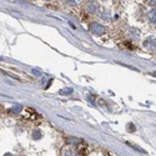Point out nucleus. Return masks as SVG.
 I'll return each mask as SVG.
<instances>
[{"label": "nucleus", "mask_w": 156, "mask_h": 156, "mask_svg": "<svg viewBox=\"0 0 156 156\" xmlns=\"http://www.w3.org/2000/svg\"><path fill=\"white\" fill-rule=\"evenodd\" d=\"M21 109H23V106H21V105H19V104H18V105H15V106H12V111H14L15 114L20 112V111H21Z\"/></svg>", "instance_id": "3"}, {"label": "nucleus", "mask_w": 156, "mask_h": 156, "mask_svg": "<svg viewBox=\"0 0 156 156\" xmlns=\"http://www.w3.org/2000/svg\"><path fill=\"white\" fill-rule=\"evenodd\" d=\"M146 3L149 5H155V0H146Z\"/></svg>", "instance_id": "6"}, {"label": "nucleus", "mask_w": 156, "mask_h": 156, "mask_svg": "<svg viewBox=\"0 0 156 156\" xmlns=\"http://www.w3.org/2000/svg\"><path fill=\"white\" fill-rule=\"evenodd\" d=\"M62 95H68L69 93H73V90L71 89H65V90H61V91H60Z\"/></svg>", "instance_id": "4"}, {"label": "nucleus", "mask_w": 156, "mask_h": 156, "mask_svg": "<svg viewBox=\"0 0 156 156\" xmlns=\"http://www.w3.org/2000/svg\"><path fill=\"white\" fill-rule=\"evenodd\" d=\"M150 19H151V21L155 23V11H151L150 12Z\"/></svg>", "instance_id": "5"}, {"label": "nucleus", "mask_w": 156, "mask_h": 156, "mask_svg": "<svg viewBox=\"0 0 156 156\" xmlns=\"http://www.w3.org/2000/svg\"><path fill=\"white\" fill-rule=\"evenodd\" d=\"M90 30H91V33H93V34H95V35H102L104 33H105V29H104L102 25L96 24V23L91 25V28H90Z\"/></svg>", "instance_id": "1"}, {"label": "nucleus", "mask_w": 156, "mask_h": 156, "mask_svg": "<svg viewBox=\"0 0 156 156\" xmlns=\"http://www.w3.org/2000/svg\"><path fill=\"white\" fill-rule=\"evenodd\" d=\"M68 2H74V0H68Z\"/></svg>", "instance_id": "7"}, {"label": "nucleus", "mask_w": 156, "mask_h": 156, "mask_svg": "<svg viewBox=\"0 0 156 156\" xmlns=\"http://www.w3.org/2000/svg\"><path fill=\"white\" fill-rule=\"evenodd\" d=\"M87 10L91 12V14H95V12H98V5L95 3H89L87 4Z\"/></svg>", "instance_id": "2"}]
</instances>
